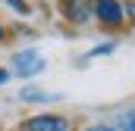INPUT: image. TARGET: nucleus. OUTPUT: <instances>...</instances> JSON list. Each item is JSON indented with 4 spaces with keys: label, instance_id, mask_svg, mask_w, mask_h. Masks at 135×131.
Returning a JSON list of instances; mask_svg holds the SVG:
<instances>
[{
    "label": "nucleus",
    "instance_id": "13",
    "mask_svg": "<svg viewBox=\"0 0 135 131\" xmlns=\"http://www.w3.org/2000/svg\"><path fill=\"white\" fill-rule=\"evenodd\" d=\"M13 131H22V128H13Z\"/></svg>",
    "mask_w": 135,
    "mask_h": 131
},
{
    "label": "nucleus",
    "instance_id": "12",
    "mask_svg": "<svg viewBox=\"0 0 135 131\" xmlns=\"http://www.w3.org/2000/svg\"><path fill=\"white\" fill-rule=\"evenodd\" d=\"M6 41V28H3V22H0V44Z\"/></svg>",
    "mask_w": 135,
    "mask_h": 131
},
{
    "label": "nucleus",
    "instance_id": "8",
    "mask_svg": "<svg viewBox=\"0 0 135 131\" xmlns=\"http://www.w3.org/2000/svg\"><path fill=\"white\" fill-rule=\"evenodd\" d=\"M0 3H3L13 16H19V19H28V16H32V3H28V0H0Z\"/></svg>",
    "mask_w": 135,
    "mask_h": 131
},
{
    "label": "nucleus",
    "instance_id": "1",
    "mask_svg": "<svg viewBox=\"0 0 135 131\" xmlns=\"http://www.w3.org/2000/svg\"><path fill=\"white\" fill-rule=\"evenodd\" d=\"M44 69H47V59L35 47H22V50H16L9 56V75H16V78H35Z\"/></svg>",
    "mask_w": 135,
    "mask_h": 131
},
{
    "label": "nucleus",
    "instance_id": "6",
    "mask_svg": "<svg viewBox=\"0 0 135 131\" xmlns=\"http://www.w3.org/2000/svg\"><path fill=\"white\" fill-rule=\"evenodd\" d=\"M113 128H116V131H135V106L123 109V112H116V119H113Z\"/></svg>",
    "mask_w": 135,
    "mask_h": 131
},
{
    "label": "nucleus",
    "instance_id": "11",
    "mask_svg": "<svg viewBox=\"0 0 135 131\" xmlns=\"http://www.w3.org/2000/svg\"><path fill=\"white\" fill-rule=\"evenodd\" d=\"M9 78H13V75H9V69H0V88H3V84H6Z\"/></svg>",
    "mask_w": 135,
    "mask_h": 131
},
{
    "label": "nucleus",
    "instance_id": "10",
    "mask_svg": "<svg viewBox=\"0 0 135 131\" xmlns=\"http://www.w3.org/2000/svg\"><path fill=\"white\" fill-rule=\"evenodd\" d=\"M82 131H116V128L107 125V122H98V125H88V128H82Z\"/></svg>",
    "mask_w": 135,
    "mask_h": 131
},
{
    "label": "nucleus",
    "instance_id": "7",
    "mask_svg": "<svg viewBox=\"0 0 135 131\" xmlns=\"http://www.w3.org/2000/svg\"><path fill=\"white\" fill-rule=\"evenodd\" d=\"M116 50H119L116 41H104V44H94V47L85 53V59H101V56H110V53H116Z\"/></svg>",
    "mask_w": 135,
    "mask_h": 131
},
{
    "label": "nucleus",
    "instance_id": "5",
    "mask_svg": "<svg viewBox=\"0 0 135 131\" xmlns=\"http://www.w3.org/2000/svg\"><path fill=\"white\" fill-rule=\"evenodd\" d=\"M19 100H22V103H32V106H50V103H60L63 94H57V91H44V88L28 84V88H22V91H19Z\"/></svg>",
    "mask_w": 135,
    "mask_h": 131
},
{
    "label": "nucleus",
    "instance_id": "2",
    "mask_svg": "<svg viewBox=\"0 0 135 131\" xmlns=\"http://www.w3.org/2000/svg\"><path fill=\"white\" fill-rule=\"evenodd\" d=\"M91 19L107 31H119L126 25L123 0H91Z\"/></svg>",
    "mask_w": 135,
    "mask_h": 131
},
{
    "label": "nucleus",
    "instance_id": "9",
    "mask_svg": "<svg viewBox=\"0 0 135 131\" xmlns=\"http://www.w3.org/2000/svg\"><path fill=\"white\" fill-rule=\"evenodd\" d=\"M123 13H126V22L135 25V0H123Z\"/></svg>",
    "mask_w": 135,
    "mask_h": 131
},
{
    "label": "nucleus",
    "instance_id": "4",
    "mask_svg": "<svg viewBox=\"0 0 135 131\" xmlns=\"http://www.w3.org/2000/svg\"><path fill=\"white\" fill-rule=\"evenodd\" d=\"M60 13L69 25H88L91 22V3L88 0H57Z\"/></svg>",
    "mask_w": 135,
    "mask_h": 131
},
{
    "label": "nucleus",
    "instance_id": "3",
    "mask_svg": "<svg viewBox=\"0 0 135 131\" xmlns=\"http://www.w3.org/2000/svg\"><path fill=\"white\" fill-rule=\"evenodd\" d=\"M22 131H72V122L60 112H35L28 119H22Z\"/></svg>",
    "mask_w": 135,
    "mask_h": 131
}]
</instances>
